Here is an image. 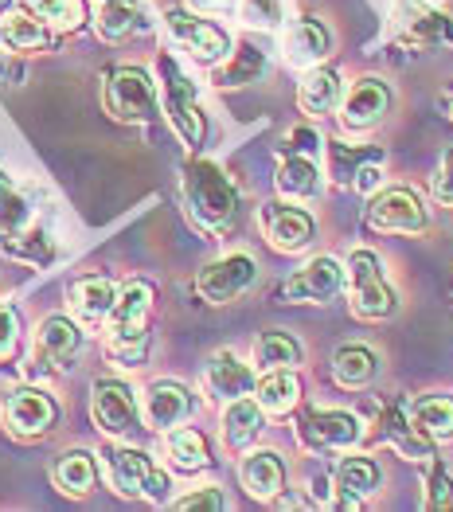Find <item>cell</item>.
Returning a JSON list of instances; mask_svg holds the SVG:
<instances>
[{
    "label": "cell",
    "mask_w": 453,
    "mask_h": 512,
    "mask_svg": "<svg viewBox=\"0 0 453 512\" xmlns=\"http://www.w3.org/2000/svg\"><path fill=\"white\" fill-rule=\"evenodd\" d=\"M8 4H12V0H0V20H4V12H8Z\"/></svg>",
    "instance_id": "48"
},
{
    "label": "cell",
    "mask_w": 453,
    "mask_h": 512,
    "mask_svg": "<svg viewBox=\"0 0 453 512\" xmlns=\"http://www.w3.org/2000/svg\"><path fill=\"white\" fill-rule=\"evenodd\" d=\"M51 481L71 501L90 497V489L98 485V462H94V454L90 450H67V454H59V462L51 466Z\"/></svg>",
    "instance_id": "31"
},
{
    "label": "cell",
    "mask_w": 453,
    "mask_h": 512,
    "mask_svg": "<svg viewBox=\"0 0 453 512\" xmlns=\"http://www.w3.org/2000/svg\"><path fill=\"white\" fill-rule=\"evenodd\" d=\"M0 43L8 51H20V55H40V51H51L55 28L43 24L40 16H32L28 8H20V12L8 8L4 20H0Z\"/></svg>",
    "instance_id": "26"
},
{
    "label": "cell",
    "mask_w": 453,
    "mask_h": 512,
    "mask_svg": "<svg viewBox=\"0 0 453 512\" xmlns=\"http://www.w3.org/2000/svg\"><path fill=\"white\" fill-rule=\"evenodd\" d=\"M239 485L247 489V497L254 501H282L286 489V462L278 450H243L239 462Z\"/></svg>",
    "instance_id": "20"
},
{
    "label": "cell",
    "mask_w": 453,
    "mask_h": 512,
    "mask_svg": "<svg viewBox=\"0 0 453 512\" xmlns=\"http://www.w3.org/2000/svg\"><path fill=\"white\" fill-rule=\"evenodd\" d=\"M149 313H153V286L133 278L125 282L118 305L106 321V337H102V352L110 364L118 368H141L149 356Z\"/></svg>",
    "instance_id": "2"
},
{
    "label": "cell",
    "mask_w": 453,
    "mask_h": 512,
    "mask_svg": "<svg viewBox=\"0 0 453 512\" xmlns=\"http://www.w3.org/2000/svg\"><path fill=\"white\" fill-rule=\"evenodd\" d=\"M254 368L243 364L231 348H223V352H211L204 364V391L207 399H215V403H231V399H243L254 391Z\"/></svg>",
    "instance_id": "19"
},
{
    "label": "cell",
    "mask_w": 453,
    "mask_h": 512,
    "mask_svg": "<svg viewBox=\"0 0 453 512\" xmlns=\"http://www.w3.org/2000/svg\"><path fill=\"white\" fill-rule=\"evenodd\" d=\"M371 161H383V149H368V145H329V172L336 176V184H352L356 172L371 165Z\"/></svg>",
    "instance_id": "38"
},
{
    "label": "cell",
    "mask_w": 453,
    "mask_h": 512,
    "mask_svg": "<svg viewBox=\"0 0 453 512\" xmlns=\"http://www.w3.org/2000/svg\"><path fill=\"white\" fill-rule=\"evenodd\" d=\"M188 4H192L196 12H207V16H211V12H227L235 0H188Z\"/></svg>",
    "instance_id": "45"
},
{
    "label": "cell",
    "mask_w": 453,
    "mask_h": 512,
    "mask_svg": "<svg viewBox=\"0 0 453 512\" xmlns=\"http://www.w3.org/2000/svg\"><path fill=\"white\" fill-rule=\"evenodd\" d=\"M0 251L24 262H51V247L40 231L36 204L8 176H0Z\"/></svg>",
    "instance_id": "3"
},
{
    "label": "cell",
    "mask_w": 453,
    "mask_h": 512,
    "mask_svg": "<svg viewBox=\"0 0 453 512\" xmlns=\"http://www.w3.org/2000/svg\"><path fill=\"white\" fill-rule=\"evenodd\" d=\"M55 419H59V403L36 384L16 387L4 399V427H8L12 438H20V442H36L43 434H51Z\"/></svg>",
    "instance_id": "13"
},
{
    "label": "cell",
    "mask_w": 453,
    "mask_h": 512,
    "mask_svg": "<svg viewBox=\"0 0 453 512\" xmlns=\"http://www.w3.org/2000/svg\"><path fill=\"white\" fill-rule=\"evenodd\" d=\"M364 438V423L352 411H305L297 423V442L313 454H348Z\"/></svg>",
    "instance_id": "10"
},
{
    "label": "cell",
    "mask_w": 453,
    "mask_h": 512,
    "mask_svg": "<svg viewBox=\"0 0 453 512\" xmlns=\"http://www.w3.org/2000/svg\"><path fill=\"white\" fill-rule=\"evenodd\" d=\"M266 427V411H262V403L258 399H231V403H223V442H227V450H250L254 442H258V434Z\"/></svg>",
    "instance_id": "27"
},
{
    "label": "cell",
    "mask_w": 453,
    "mask_h": 512,
    "mask_svg": "<svg viewBox=\"0 0 453 512\" xmlns=\"http://www.w3.org/2000/svg\"><path fill=\"white\" fill-rule=\"evenodd\" d=\"M118 294H122V286L114 282V278H98V274H86L79 278L75 286H71V294H67V305H71V317L79 321V325H106L110 321V313H114V305H118Z\"/></svg>",
    "instance_id": "23"
},
{
    "label": "cell",
    "mask_w": 453,
    "mask_h": 512,
    "mask_svg": "<svg viewBox=\"0 0 453 512\" xmlns=\"http://www.w3.org/2000/svg\"><path fill=\"white\" fill-rule=\"evenodd\" d=\"M196 411V395L180 380H153L141 395V415H145V427L165 434V430L188 423Z\"/></svg>",
    "instance_id": "18"
},
{
    "label": "cell",
    "mask_w": 453,
    "mask_h": 512,
    "mask_svg": "<svg viewBox=\"0 0 453 512\" xmlns=\"http://www.w3.org/2000/svg\"><path fill=\"white\" fill-rule=\"evenodd\" d=\"M149 28V16H145V4L141 0H102L98 4V16H94V32L102 40L118 43L129 40L137 32Z\"/></svg>",
    "instance_id": "29"
},
{
    "label": "cell",
    "mask_w": 453,
    "mask_h": 512,
    "mask_svg": "<svg viewBox=\"0 0 453 512\" xmlns=\"http://www.w3.org/2000/svg\"><path fill=\"white\" fill-rule=\"evenodd\" d=\"M165 454H168V466L180 473H200L211 466L207 438L196 427H184V423L165 430Z\"/></svg>",
    "instance_id": "34"
},
{
    "label": "cell",
    "mask_w": 453,
    "mask_h": 512,
    "mask_svg": "<svg viewBox=\"0 0 453 512\" xmlns=\"http://www.w3.org/2000/svg\"><path fill=\"white\" fill-rule=\"evenodd\" d=\"M16 341H20V317L12 305H0V360L16 348Z\"/></svg>",
    "instance_id": "44"
},
{
    "label": "cell",
    "mask_w": 453,
    "mask_h": 512,
    "mask_svg": "<svg viewBox=\"0 0 453 512\" xmlns=\"http://www.w3.org/2000/svg\"><path fill=\"white\" fill-rule=\"evenodd\" d=\"M102 106L114 122L122 126H149L161 110V98H157V83L145 67H114L106 71V83H102Z\"/></svg>",
    "instance_id": "5"
},
{
    "label": "cell",
    "mask_w": 453,
    "mask_h": 512,
    "mask_svg": "<svg viewBox=\"0 0 453 512\" xmlns=\"http://www.w3.org/2000/svg\"><path fill=\"white\" fill-rule=\"evenodd\" d=\"M430 192H434V200H438V204L453 208V145L442 153L438 169H434V176H430Z\"/></svg>",
    "instance_id": "42"
},
{
    "label": "cell",
    "mask_w": 453,
    "mask_h": 512,
    "mask_svg": "<svg viewBox=\"0 0 453 512\" xmlns=\"http://www.w3.org/2000/svg\"><path fill=\"white\" fill-rule=\"evenodd\" d=\"M20 8L40 16L43 24H51L55 32H79L86 20L83 0H20Z\"/></svg>",
    "instance_id": "37"
},
{
    "label": "cell",
    "mask_w": 453,
    "mask_h": 512,
    "mask_svg": "<svg viewBox=\"0 0 453 512\" xmlns=\"http://www.w3.org/2000/svg\"><path fill=\"white\" fill-rule=\"evenodd\" d=\"M368 223L383 235H422L430 227V212L411 188H379L368 204Z\"/></svg>",
    "instance_id": "12"
},
{
    "label": "cell",
    "mask_w": 453,
    "mask_h": 512,
    "mask_svg": "<svg viewBox=\"0 0 453 512\" xmlns=\"http://www.w3.org/2000/svg\"><path fill=\"white\" fill-rule=\"evenodd\" d=\"M106 477L114 485L118 497H133V501H149V505H168V473L137 446H106Z\"/></svg>",
    "instance_id": "6"
},
{
    "label": "cell",
    "mask_w": 453,
    "mask_h": 512,
    "mask_svg": "<svg viewBox=\"0 0 453 512\" xmlns=\"http://www.w3.org/2000/svg\"><path fill=\"white\" fill-rule=\"evenodd\" d=\"M344 290V266L332 255L309 258L301 270H293L282 286V298L293 305H325Z\"/></svg>",
    "instance_id": "17"
},
{
    "label": "cell",
    "mask_w": 453,
    "mask_h": 512,
    "mask_svg": "<svg viewBox=\"0 0 453 512\" xmlns=\"http://www.w3.org/2000/svg\"><path fill=\"white\" fill-rule=\"evenodd\" d=\"M301 364V344L282 329H266L254 341V368L258 372H274V368H297Z\"/></svg>",
    "instance_id": "36"
},
{
    "label": "cell",
    "mask_w": 453,
    "mask_h": 512,
    "mask_svg": "<svg viewBox=\"0 0 453 512\" xmlns=\"http://www.w3.org/2000/svg\"><path fill=\"white\" fill-rule=\"evenodd\" d=\"M0 79H4V43H0Z\"/></svg>",
    "instance_id": "47"
},
{
    "label": "cell",
    "mask_w": 453,
    "mask_h": 512,
    "mask_svg": "<svg viewBox=\"0 0 453 512\" xmlns=\"http://www.w3.org/2000/svg\"><path fill=\"white\" fill-rule=\"evenodd\" d=\"M422 509H453V473L442 458H426V493Z\"/></svg>",
    "instance_id": "39"
},
{
    "label": "cell",
    "mask_w": 453,
    "mask_h": 512,
    "mask_svg": "<svg viewBox=\"0 0 453 512\" xmlns=\"http://www.w3.org/2000/svg\"><path fill=\"white\" fill-rule=\"evenodd\" d=\"M383 481V470L375 458H364V454H348L336 462L332 470V489H336V505L340 509H360L371 493L379 489Z\"/></svg>",
    "instance_id": "22"
},
{
    "label": "cell",
    "mask_w": 453,
    "mask_h": 512,
    "mask_svg": "<svg viewBox=\"0 0 453 512\" xmlns=\"http://www.w3.org/2000/svg\"><path fill=\"white\" fill-rule=\"evenodd\" d=\"M262 235L274 251L282 255H301L309 251L313 235H317V223L305 208H297L293 200H274L262 208Z\"/></svg>",
    "instance_id": "15"
},
{
    "label": "cell",
    "mask_w": 453,
    "mask_h": 512,
    "mask_svg": "<svg viewBox=\"0 0 453 512\" xmlns=\"http://www.w3.org/2000/svg\"><path fill=\"white\" fill-rule=\"evenodd\" d=\"M180 192H184V208L192 215V223L211 235H227L239 223L243 196H239L235 180L215 161H188L184 176H180Z\"/></svg>",
    "instance_id": "1"
},
{
    "label": "cell",
    "mask_w": 453,
    "mask_h": 512,
    "mask_svg": "<svg viewBox=\"0 0 453 512\" xmlns=\"http://www.w3.org/2000/svg\"><path fill=\"white\" fill-rule=\"evenodd\" d=\"M172 509H180V512H223L227 509V497H223V489H219V485H204V489H192V493L176 497V501H172Z\"/></svg>",
    "instance_id": "41"
},
{
    "label": "cell",
    "mask_w": 453,
    "mask_h": 512,
    "mask_svg": "<svg viewBox=\"0 0 453 512\" xmlns=\"http://www.w3.org/2000/svg\"><path fill=\"white\" fill-rule=\"evenodd\" d=\"M83 348V329L75 317L67 313H51L40 321L36 333V352H32V376H59L63 368H71V360Z\"/></svg>",
    "instance_id": "11"
},
{
    "label": "cell",
    "mask_w": 453,
    "mask_h": 512,
    "mask_svg": "<svg viewBox=\"0 0 453 512\" xmlns=\"http://www.w3.org/2000/svg\"><path fill=\"white\" fill-rule=\"evenodd\" d=\"M411 423H414V430L426 434L430 442L453 438V395H446V391L418 395L411 403Z\"/></svg>",
    "instance_id": "35"
},
{
    "label": "cell",
    "mask_w": 453,
    "mask_h": 512,
    "mask_svg": "<svg viewBox=\"0 0 453 512\" xmlns=\"http://www.w3.org/2000/svg\"><path fill=\"white\" fill-rule=\"evenodd\" d=\"M399 40L418 51H434V47H446L453 43V20L446 12H434V8H411V16L403 20V32Z\"/></svg>",
    "instance_id": "33"
},
{
    "label": "cell",
    "mask_w": 453,
    "mask_h": 512,
    "mask_svg": "<svg viewBox=\"0 0 453 512\" xmlns=\"http://www.w3.org/2000/svg\"><path fill=\"white\" fill-rule=\"evenodd\" d=\"M391 110V86L379 75H364L344 90V102H340V126L348 133H368L375 129Z\"/></svg>",
    "instance_id": "16"
},
{
    "label": "cell",
    "mask_w": 453,
    "mask_h": 512,
    "mask_svg": "<svg viewBox=\"0 0 453 512\" xmlns=\"http://www.w3.org/2000/svg\"><path fill=\"white\" fill-rule=\"evenodd\" d=\"M379 376V356L368 344H340L332 352V380L344 391H364Z\"/></svg>",
    "instance_id": "28"
},
{
    "label": "cell",
    "mask_w": 453,
    "mask_h": 512,
    "mask_svg": "<svg viewBox=\"0 0 453 512\" xmlns=\"http://www.w3.org/2000/svg\"><path fill=\"white\" fill-rule=\"evenodd\" d=\"M274 188L282 200L293 204H309L321 196V169H317V157H305V153H282L278 172H274Z\"/></svg>",
    "instance_id": "24"
},
{
    "label": "cell",
    "mask_w": 453,
    "mask_h": 512,
    "mask_svg": "<svg viewBox=\"0 0 453 512\" xmlns=\"http://www.w3.org/2000/svg\"><path fill=\"white\" fill-rule=\"evenodd\" d=\"M254 399L262 403L266 415L274 419H286L289 411H297L301 403V380H297V368H274V372H262L258 384H254Z\"/></svg>",
    "instance_id": "30"
},
{
    "label": "cell",
    "mask_w": 453,
    "mask_h": 512,
    "mask_svg": "<svg viewBox=\"0 0 453 512\" xmlns=\"http://www.w3.org/2000/svg\"><path fill=\"white\" fill-rule=\"evenodd\" d=\"M442 110L450 114V122H453V86H450V90H446V94H442Z\"/></svg>",
    "instance_id": "46"
},
{
    "label": "cell",
    "mask_w": 453,
    "mask_h": 512,
    "mask_svg": "<svg viewBox=\"0 0 453 512\" xmlns=\"http://www.w3.org/2000/svg\"><path fill=\"white\" fill-rule=\"evenodd\" d=\"M282 145H286V153H305V157H317L325 149L321 133H313V129H293Z\"/></svg>",
    "instance_id": "43"
},
{
    "label": "cell",
    "mask_w": 453,
    "mask_h": 512,
    "mask_svg": "<svg viewBox=\"0 0 453 512\" xmlns=\"http://www.w3.org/2000/svg\"><path fill=\"white\" fill-rule=\"evenodd\" d=\"M254 282H258V262L247 251H231V255L207 262L204 270L196 274V294L207 305H231L243 294H250Z\"/></svg>",
    "instance_id": "9"
},
{
    "label": "cell",
    "mask_w": 453,
    "mask_h": 512,
    "mask_svg": "<svg viewBox=\"0 0 453 512\" xmlns=\"http://www.w3.org/2000/svg\"><path fill=\"white\" fill-rule=\"evenodd\" d=\"M344 286H348V305L360 321H387L395 317L399 298L383 274V262L368 247H356L344 262Z\"/></svg>",
    "instance_id": "4"
},
{
    "label": "cell",
    "mask_w": 453,
    "mask_h": 512,
    "mask_svg": "<svg viewBox=\"0 0 453 512\" xmlns=\"http://www.w3.org/2000/svg\"><path fill=\"white\" fill-rule=\"evenodd\" d=\"M262 75H266V51H258L254 43H235L231 55L211 67V83L219 86V90L258 83Z\"/></svg>",
    "instance_id": "32"
},
{
    "label": "cell",
    "mask_w": 453,
    "mask_h": 512,
    "mask_svg": "<svg viewBox=\"0 0 453 512\" xmlns=\"http://www.w3.org/2000/svg\"><path fill=\"white\" fill-rule=\"evenodd\" d=\"M161 94H165V114L172 129L196 149V145H204L207 137V122H204V110H200V94H196V83L168 59L161 55Z\"/></svg>",
    "instance_id": "7"
},
{
    "label": "cell",
    "mask_w": 453,
    "mask_h": 512,
    "mask_svg": "<svg viewBox=\"0 0 453 512\" xmlns=\"http://www.w3.org/2000/svg\"><path fill=\"white\" fill-rule=\"evenodd\" d=\"M243 24L247 28H262V32H274L286 16V0H243Z\"/></svg>",
    "instance_id": "40"
},
{
    "label": "cell",
    "mask_w": 453,
    "mask_h": 512,
    "mask_svg": "<svg viewBox=\"0 0 453 512\" xmlns=\"http://www.w3.org/2000/svg\"><path fill=\"white\" fill-rule=\"evenodd\" d=\"M332 55V32L317 16H297L286 32V63L297 71H313Z\"/></svg>",
    "instance_id": "21"
},
{
    "label": "cell",
    "mask_w": 453,
    "mask_h": 512,
    "mask_svg": "<svg viewBox=\"0 0 453 512\" xmlns=\"http://www.w3.org/2000/svg\"><path fill=\"white\" fill-rule=\"evenodd\" d=\"M340 102H344V83L332 67L321 63V67L305 71V79L297 86V106L305 118H329L340 110Z\"/></svg>",
    "instance_id": "25"
},
{
    "label": "cell",
    "mask_w": 453,
    "mask_h": 512,
    "mask_svg": "<svg viewBox=\"0 0 453 512\" xmlns=\"http://www.w3.org/2000/svg\"><path fill=\"white\" fill-rule=\"evenodd\" d=\"M90 415H94V427L110 438H129L137 434L145 415H141V399L137 391L125 384V380H94L90 387Z\"/></svg>",
    "instance_id": "8"
},
{
    "label": "cell",
    "mask_w": 453,
    "mask_h": 512,
    "mask_svg": "<svg viewBox=\"0 0 453 512\" xmlns=\"http://www.w3.org/2000/svg\"><path fill=\"white\" fill-rule=\"evenodd\" d=\"M165 28L168 36L176 40V47H184L196 63H204V67H215V63H223L227 55H231V36L219 28V24H211V20H200V16H192V12H184V8H172L165 16Z\"/></svg>",
    "instance_id": "14"
}]
</instances>
